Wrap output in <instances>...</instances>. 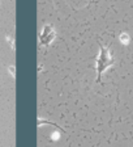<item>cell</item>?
I'll return each mask as SVG.
<instances>
[{
    "mask_svg": "<svg viewBox=\"0 0 133 147\" xmlns=\"http://www.w3.org/2000/svg\"><path fill=\"white\" fill-rule=\"evenodd\" d=\"M54 38V33L50 29V26H45V29L41 33V42L42 43H49L50 41Z\"/></svg>",
    "mask_w": 133,
    "mask_h": 147,
    "instance_id": "1",
    "label": "cell"
},
{
    "mask_svg": "<svg viewBox=\"0 0 133 147\" xmlns=\"http://www.w3.org/2000/svg\"><path fill=\"white\" fill-rule=\"evenodd\" d=\"M120 41L124 43V45H127V43L129 42V37H128V34H125V33L120 34Z\"/></svg>",
    "mask_w": 133,
    "mask_h": 147,
    "instance_id": "2",
    "label": "cell"
}]
</instances>
